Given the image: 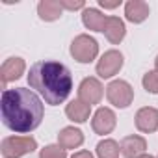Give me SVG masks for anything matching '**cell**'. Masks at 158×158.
Masks as SVG:
<instances>
[{"mask_svg": "<svg viewBox=\"0 0 158 158\" xmlns=\"http://www.w3.org/2000/svg\"><path fill=\"white\" fill-rule=\"evenodd\" d=\"M2 123L17 134H28L35 130L43 121V102L41 99L26 88L4 89L2 101Z\"/></svg>", "mask_w": 158, "mask_h": 158, "instance_id": "obj_1", "label": "cell"}, {"mask_svg": "<svg viewBox=\"0 0 158 158\" xmlns=\"http://www.w3.org/2000/svg\"><path fill=\"white\" fill-rule=\"evenodd\" d=\"M28 84L35 89L47 104L58 106L67 101L73 89V76L71 71L60 61H37L30 67Z\"/></svg>", "mask_w": 158, "mask_h": 158, "instance_id": "obj_2", "label": "cell"}, {"mask_svg": "<svg viewBox=\"0 0 158 158\" xmlns=\"http://www.w3.org/2000/svg\"><path fill=\"white\" fill-rule=\"evenodd\" d=\"M37 149V141L32 136H8L2 139V154L6 158H21Z\"/></svg>", "mask_w": 158, "mask_h": 158, "instance_id": "obj_3", "label": "cell"}, {"mask_svg": "<svg viewBox=\"0 0 158 158\" xmlns=\"http://www.w3.org/2000/svg\"><path fill=\"white\" fill-rule=\"evenodd\" d=\"M99 54V43L91 37V35H86V34H80L76 35L71 43V56L80 61V63H89L97 58Z\"/></svg>", "mask_w": 158, "mask_h": 158, "instance_id": "obj_4", "label": "cell"}, {"mask_svg": "<svg viewBox=\"0 0 158 158\" xmlns=\"http://www.w3.org/2000/svg\"><path fill=\"white\" fill-rule=\"evenodd\" d=\"M106 97L115 108H128L134 101V89L127 80H114L106 88Z\"/></svg>", "mask_w": 158, "mask_h": 158, "instance_id": "obj_5", "label": "cell"}, {"mask_svg": "<svg viewBox=\"0 0 158 158\" xmlns=\"http://www.w3.org/2000/svg\"><path fill=\"white\" fill-rule=\"evenodd\" d=\"M123 54L119 50H108L101 56L99 63H97V74L101 78H112L114 74H117L123 67Z\"/></svg>", "mask_w": 158, "mask_h": 158, "instance_id": "obj_6", "label": "cell"}, {"mask_svg": "<svg viewBox=\"0 0 158 158\" xmlns=\"http://www.w3.org/2000/svg\"><path fill=\"white\" fill-rule=\"evenodd\" d=\"M102 84L97 80V78L89 76V78H84L80 82V88H78V99L84 101L86 104H99L101 99H102Z\"/></svg>", "mask_w": 158, "mask_h": 158, "instance_id": "obj_7", "label": "cell"}, {"mask_svg": "<svg viewBox=\"0 0 158 158\" xmlns=\"http://www.w3.org/2000/svg\"><path fill=\"white\" fill-rule=\"evenodd\" d=\"M115 123H117V117L110 108H99L91 119V127H93L95 134H101V136L110 134L115 128Z\"/></svg>", "mask_w": 158, "mask_h": 158, "instance_id": "obj_8", "label": "cell"}, {"mask_svg": "<svg viewBox=\"0 0 158 158\" xmlns=\"http://www.w3.org/2000/svg\"><path fill=\"white\" fill-rule=\"evenodd\" d=\"M26 63L23 58H8L2 67H0V78H2V84L6 86L8 82H13L17 78H21L24 74Z\"/></svg>", "mask_w": 158, "mask_h": 158, "instance_id": "obj_9", "label": "cell"}, {"mask_svg": "<svg viewBox=\"0 0 158 158\" xmlns=\"http://www.w3.org/2000/svg\"><path fill=\"white\" fill-rule=\"evenodd\" d=\"M136 128L139 132H154L158 128V110L156 108H151V106H145L141 110H138L136 114Z\"/></svg>", "mask_w": 158, "mask_h": 158, "instance_id": "obj_10", "label": "cell"}, {"mask_svg": "<svg viewBox=\"0 0 158 158\" xmlns=\"http://www.w3.org/2000/svg\"><path fill=\"white\" fill-rule=\"evenodd\" d=\"M147 151V141L141 136H127L121 141V152L127 158H139Z\"/></svg>", "mask_w": 158, "mask_h": 158, "instance_id": "obj_11", "label": "cell"}, {"mask_svg": "<svg viewBox=\"0 0 158 158\" xmlns=\"http://www.w3.org/2000/svg\"><path fill=\"white\" fill-rule=\"evenodd\" d=\"M125 17L134 24L143 23L149 17V4L143 2V0H130V2L125 4Z\"/></svg>", "mask_w": 158, "mask_h": 158, "instance_id": "obj_12", "label": "cell"}, {"mask_svg": "<svg viewBox=\"0 0 158 158\" xmlns=\"http://www.w3.org/2000/svg\"><path fill=\"white\" fill-rule=\"evenodd\" d=\"M37 13H39L41 21H47V23L58 21L63 13L61 0H41L37 4Z\"/></svg>", "mask_w": 158, "mask_h": 158, "instance_id": "obj_13", "label": "cell"}, {"mask_svg": "<svg viewBox=\"0 0 158 158\" xmlns=\"http://www.w3.org/2000/svg\"><path fill=\"white\" fill-rule=\"evenodd\" d=\"M84 143V134L74 127H65L58 134V145H61L65 151L67 149H76Z\"/></svg>", "mask_w": 158, "mask_h": 158, "instance_id": "obj_14", "label": "cell"}, {"mask_svg": "<svg viewBox=\"0 0 158 158\" xmlns=\"http://www.w3.org/2000/svg\"><path fill=\"white\" fill-rule=\"evenodd\" d=\"M102 34L106 35V39L112 43V45H119L127 34V28H125V23L119 19V17H108L106 24H104V30Z\"/></svg>", "mask_w": 158, "mask_h": 158, "instance_id": "obj_15", "label": "cell"}, {"mask_svg": "<svg viewBox=\"0 0 158 158\" xmlns=\"http://www.w3.org/2000/svg\"><path fill=\"white\" fill-rule=\"evenodd\" d=\"M89 112H91V106L86 104V102L80 101V99L71 101V102L67 104V108H65L67 117H69L71 121H74V123H84V121H88V119H89Z\"/></svg>", "mask_w": 158, "mask_h": 158, "instance_id": "obj_16", "label": "cell"}, {"mask_svg": "<svg viewBox=\"0 0 158 158\" xmlns=\"http://www.w3.org/2000/svg\"><path fill=\"white\" fill-rule=\"evenodd\" d=\"M108 17L102 15L99 10L95 8H86L82 11V23L88 30H93V32H102L104 30V24H106Z\"/></svg>", "mask_w": 158, "mask_h": 158, "instance_id": "obj_17", "label": "cell"}, {"mask_svg": "<svg viewBox=\"0 0 158 158\" xmlns=\"http://www.w3.org/2000/svg\"><path fill=\"white\" fill-rule=\"evenodd\" d=\"M121 152V145L115 139H102L97 145V156L99 158H117Z\"/></svg>", "mask_w": 158, "mask_h": 158, "instance_id": "obj_18", "label": "cell"}, {"mask_svg": "<svg viewBox=\"0 0 158 158\" xmlns=\"http://www.w3.org/2000/svg\"><path fill=\"white\" fill-rule=\"evenodd\" d=\"M143 88L149 91V93H158V71H149L143 74V80H141Z\"/></svg>", "mask_w": 158, "mask_h": 158, "instance_id": "obj_19", "label": "cell"}, {"mask_svg": "<svg viewBox=\"0 0 158 158\" xmlns=\"http://www.w3.org/2000/svg\"><path fill=\"white\" fill-rule=\"evenodd\" d=\"M39 158H67V151L61 145H47L41 149Z\"/></svg>", "mask_w": 158, "mask_h": 158, "instance_id": "obj_20", "label": "cell"}, {"mask_svg": "<svg viewBox=\"0 0 158 158\" xmlns=\"http://www.w3.org/2000/svg\"><path fill=\"white\" fill-rule=\"evenodd\" d=\"M61 6L63 10H69V11H74V10H82L84 8V2L82 0H61Z\"/></svg>", "mask_w": 158, "mask_h": 158, "instance_id": "obj_21", "label": "cell"}, {"mask_svg": "<svg viewBox=\"0 0 158 158\" xmlns=\"http://www.w3.org/2000/svg\"><path fill=\"white\" fill-rule=\"evenodd\" d=\"M99 4H101L104 10H114V8H117V6L121 4V0H114V2H112V0H99Z\"/></svg>", "mask_w": 158, "mask_h": 158, "instance_id": "obj_22", "label": "cell"}, {"mask_svg": "<svg viewBox=\"0 0 158 158\" xmlns=\"http://www.w3.org/2000/svg\"><path fill=\"white\" fill-rule=\"evenodd\" d=\"M71 158H93V154H91L89 151H78V152H74Z\"/></svg>", "mask_w": 158, "mask_h": 158, "instance_id": "obj_23", "label": "cell"}, {"mask_svg": "<svg viewBox=\"0 0 158 158\" xmlns=\"http://www.w3.org/2000/svg\"><path fill=\"white\" fill-rule=\"evenodd\" d=\"M139 158H152V156H151V154H141Z\"/></svg>", "mask_w": 158, "mask_h": 158, "instance_id": "obj_24", "label": "cell"}, {"mask_svg": "<svg viewBox=\"0 0 158 158\" xmlns=\"http://www.w3.org/2000/svg\"><path fill=\"white\" fill-rule=\"evenodd\" d=\"M154 65H156V71H158V56H156V60H154Z\"/></svg>", "mask_w": 158, "mask_h": 158, "instance_id": "obj_25", "label": "cell"}]
</instances>
